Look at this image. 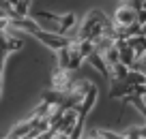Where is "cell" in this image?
<instances>
[{
	"label": "cell",
	"mask_w": 146,
	"mask_h": 139,
	"mask_svg": "<svg viewBox=\"0 0 146 139\" xmlns=\"http://www.w3.org/2000/svg\"><path fill=\"white\" fill-rule=\"evenodd\" d=\"M142 34H146V24H142Z\"/></svg>",
	"instance_id": "obj_10"
},
{
	"label": "cell",
	"mask_w": 146,
	"mask_h": 139,
	"mask_svg": "<svg viewBox=\"0 0 146 139\" xmlns=\"http://www.w3.org/2000/svg\"><path fill=\"white\" fill-rule=\"evenodd\" d=\"M75 22H78L75 13H64V15H60V19H58V24H60V28H62V32H67L69 28H73V26H75Z\"/></svg>",
	"instance_id": "obj_7"
},
{
	"label": "cell",
	"mask_w": 146,
	"mask_h": 139,
	"mask_svg": "<svg viewBox=\"0 0 146 139\" xmlns=\"http://www.w3.org/2000/svg\"><path fill=\"white\" fill-rule=\"evenodd\" d=\"M82 62H84V56L80 54L78 43H73V45H71V58H69V71H78Z\"/></svg>",
	"instance_id": "obj_6"
},
{
	"label": "cell",
	"mask_w": 146,
	"mask_h": 139,
	"mask_svg": "<svg viewBox=\"0 0 146 139\" xmlns=\"http://www.w3.org/2000/svg\"><path fill=\"white\" fill-rule=\"evenodd\" d=\"M17 2H19V0H9V5L13 7V9H15V7H17Z\"/></svg>",
	"instance_id": "obj_9"
},
{
	"label": "cell",
	"mask_w": 146,
	"mask_h": 139,
	"mask_svg": "<svg viewBox=\"0 0 146 139\" xmlns=\"http://www.w3.org/2000/svg\"><path fill=\"white\" fill-rule=\"evenodd\" d=\"M112 22V19L105 17L103 11H90L88 17L84 19V24L80 26V32H78V41H92L95 43L101 34L105 32V26Z\"/></svg>",
	"instance_id": "obj_1"
},
{
	"label": "cell",
	"mask_w": 146,
	"mask_h": 139,
	"mask_svg": "<svg viewBox=\"0 0 146 139\" xmlns=\"http://www.w3.org/2000/svg\"><path fill=\"white\" fill-rule=\"evenodd\" d=\"M144 103H146V96H144Z\"/></svg>",
	"instance_id": "obj_11"
},
{
	"label": "cell",
	"mask_w": 146,
	"mask_h": 139,
	"mask_svg": "<svg viewBox=\"0 0 146 139\" xmlns=\"http://www.w3.org/2000/svg\"><path fill=\"white\" fill-rule=\"evenodd\" d=\"M116 47H118V56H120V62L127 64L129 69L135 64V51H133V47L129 45V41H116Z\"/></svg>",
	"instance_id": "obj_5"
},
{
	"label": "cell",
	"mask_w": 146,
	"mask_h": 139,
	"mask_svg": "<svg viewBox=\"0 0 146 139\" xmlns=\"http://www.w3.org/2000/svg\"><path fill=\"white\" fill-rule=\"evenodd\" d=\"M137 22H140V24H146V9H140V11H137Z\"/></svg>",
	"instance_id": "obj_8"
},
{
	"label": "cell",
	"mask_w": 146,
	"mask_h": 139,
	"mask_svg": "<svg viewBox=\"0 0 146 139\" xmlns=\"http://www.w3.org/2000/svg\"><path fill=\"white\" fill-rule=\"evenodd\" d=\"M36 41H41L43 45H45L50 51H58V49H62V47H69L71 45V39H67L64 34H56V32H47V30H36L35 34Z\"/></svg>",
	"instance_id": "obj_2"
},
{
	"label": "cell",
	"mask_w": 146,
	"mask_h": 139,
	"mask_svg": "<svg viewBox=\"0 0 146 139\" xmlns=\"http://www.w3.org/2000/svg\"><path fill=\"white\" fill-rule=\"evenodd\" d=\"M137 22V9H133L131 5H120L118 9H116V13H114V24L118 28H129V26H133V24Z\"/></svg>",
	"instance_id": "obj_3"
},
{
	"label": "cell",
	"mask_w": 146,
	"mask_h": 139,
	"mask_svg": "<svg viewBox=\"0 0 146 139\" xmlns=\"http://www.w3.org/2000/svg\"><path fill=\"white\" fill-rule=\"evenodd\" d=\"M97 94H99V90H97V86L92 84L90 88H88V92L84 94L82 103L78 105V113H80L82 118H86L88 113H90V109L95 107V103H97Z\"/></svg>",
	"instance_id": "obj_4"
}]
</instances>
